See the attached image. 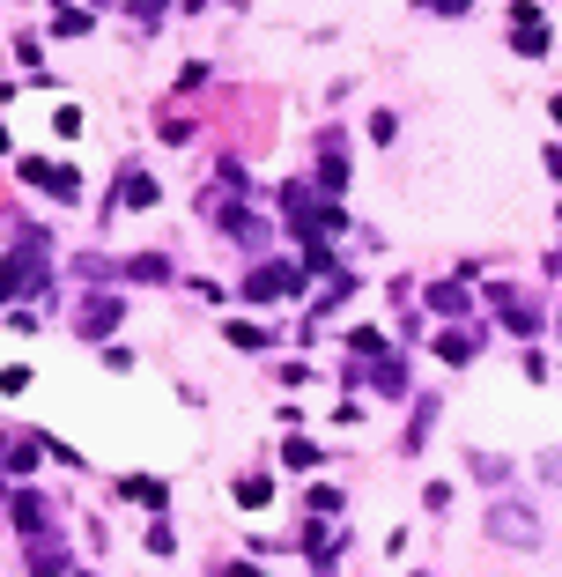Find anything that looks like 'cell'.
<instances>
[{"mask_svg":"<svg viewBox=\"0 0 562 577\" xmlns=\"http://www.w3.org/2000/svg\"><path fill=\"white\" fill-rule=\"evenodd\" d=\"M489 533H496V541H511V548H540V518L518 511V504H496L489 511Z\"/></svg>","mask_w":562,"mask_h":577,"instance_id":"1","label":"cell"},{"mask_svg":"<svg viewBox=\"0 0 562 577\" xmlns=\"http://www.w3.org/2000/svg\"><path fill=\"white\" fill-rule=\"evenodd\" d=\"M37 282H45L37 252H8V259H0V296H23V289H37Z\"/></svg>","mask_w":562,"mask_h":577,"instance_id":"2","label":"cell"},{"mask_svg":"<svg viewBox=\"0 0 562 577\" xmlns=\"http://www.w3.org/2000/svg\"><path fill=\"white\" fill-rule=\"evenodd\" d=\"M111 326H119V304H111V296H89L82 304V341H104Z\"/></svg>","mask_w":562,"mask_h":577,"instance_id":"3","label":"cell"},{"mask_svg":"<svg viewBox=\"0 0 562 577\" xmlns=\"http://www.w3.org/2000/svg\"><path fill=\"white\" fill-rule=\"evenodd\" d=\"M23 178H30V185H52L60 200H74V193H82V178H74V171H60V163H23Z\"/></svg>","mask_w":562,"mask_h":577,"instance_id":"4","label":"cell"},{"mask_svg":"<svg viewBox=\"0 0 562 577\" xmlns=\"http://www.w3.org/2000/svg\"><path fill=\"white\" fill-rule=\"evenodd\" d=\"M119 208H126V215H134V208H156V178H148V171H126V178H119Z\"/></svg>","mask_w":562,"mask_h":577,"instance_id":"5","label":"cell"},{"mask_svg":"<svg viewBox=\"0 0 562 577\" xmlns=\"http://www.w3.org/2000/svg\"><path fill=\"white\" fill-rule=\"evenodd\" d=\"M518 52H526V60H540V52H548V23H540L533 8H518V37H511Z\"/></svg>","mask_w":562,"mask_h":577,"instance_id":"6","label":"cell"},{"mask_svg":"<svg viewBox=\"0 0 562 577\" xmlns=\"http://www.w3.org/2000/svg\"><path fill=\"white\" fill-rule=\"evenodd\" d=\"M318 185H326V193H341V185H348V156H341V141L318 148Z\"/></svg>","mask_w":562,"mask_h":577,"instance_id":"7","label":"cell"},{"mask_svg":"<svg viewBox=\"0 0 562 577\" xmlns=\"http://www.w3.org/2000/svg\"><path fill=\"white\" fill-rule=\"evenodd\" d=\"M30 577H67V548L60 541H37L30 548Z\"/></svg>","mask_w":562,"mask_h":577,"instance_id":"8","label":"cell"},{"mask_svg":"<svg viewBox=\"0 0 562 577\" xmlns=\"http://www.w3.org/2000/svg\"><path fill=\"white\" fill-rule=\"evenodd\" d=\"M15 526H23V533H45V526H52V511H45V496H30V489H23V496H15Z\"/></svg>","mask_w":562,"mask_h":577,"instance_id":"9","label":"cell"},{"mask_svg":"<svg viewBox=\"0 0 562 577\" xmlns=\"http://www.w3.org/2000/svg\"><path fill=\"white\" fill-rule=\"evenodd\" d=\"M474 348H481L474 333H437V356H444V363H466V356H474Z\"/></svg>","mask_w":562,"mask_h":577,"instance_id":"10","label":"cell"},{"mask_svg":"<svg viewBox=\"0 0 562 577\" xmlns=\"http://www.w3.org/2000/svg\"><path fill=\"white\" fill-rule=\"evenodd\" d=\"M126 274H134V282H171V267H163L156 252H141V259H126Z\"/></svg>","mask_w":562,"mask_h":577,"instance_id":"11","label":"cell"},{"mask_svg":"<svg viewBox=\"0 0 562 577\" xmlns=\"http://www.w3.org/2000/svg\"><path fill=\"white\" fill-rule=\"evenodd\" d=\"M237 504H245V511H259V504H274V481H237Z\"/></svg>","mask_w":562,"mask_h":577,"instance_id":"12","label":"cell"},{"mask_svg":"<svg viewBox=\"0 0 562 577\" xmlns=\"http://www.w3.org/2000/svg\"><path fill=\"white\" fill-rule=\"evenodd\" d=\"M370 385H378V393L392 400V393H407V370H400V363H392V356H385V363H378V378H370Z\"/></svg>","mask_w":562,"mask_h":577,"instance_id":"13","label":"cell"},{"mask_svg":"<svg viewBox=\"0 0 562 577\" xmlns=\"http://www.w3.org/2000/svg\"><path fill=\"white\" fill-rule=\"evenodd\" d=\"M281 459H289V467H318V444H304V437H289V444H281Z\"/></svg>","mask_w":562,"mask_h":577,"instance_id":"14","label":"cell"},{"mask_svg":"<svg viewBox=\"0 0 562 577\" xmlns=\"http://www.w3.org/2000/svg\"><path fill=\"white\" fill-rule=\"evenodd\" d=\"M126 496H134V504H148V511H163V481H126Z\"/></svg>","mask_w":562,"mask_h":577,"instance_id":"15","label":"cell"},{"mask_svg":"<svg viewBox=\"0 0 562 577\" xmlns=\"http://www.w3.org/2000/svg\"><path fill=\"white\" fill-rule=\"evenodd\" d=\"M230 341H237V348H267V333H259L252 319H230Z\"/></svg>","mask_w":562,"mask_h":577,"instance_id":"16","label":"cell"},{"mask_svg":"<svg viewBox=\"0 0 562 577\" xmlns=\"http://www.w3.org/2000/svg\"><path fill=\"white\" fill-rule=\"evenodd\" d=\"M429 304H437V311H459L466 296H459V282H437V289H429Z\"/></svg>","mask_w":562,"mask_h":577,"instance_id":"17","label":"cell"},{"mask_svg":"<svg viewBox=\"0 0 562 577\" xmlns=\"http://www.w3.org/2000/svg\"><path fill=\"white\" fill-rule=\"evenodd\" d=\"M163 8H171V0H134V15H141L148 30H156V15H163Z\"/></svg>","mask_w":562,"mask_h":577,"instance_id":"18","label":"cell"},{"mask_svg":"<svg viewBox=\"0 0 562 577\" xmlns=\"http://www.w3.org/2000/svg\"><path fill=\"white\" fill-rule=\"evenodd\" d=\"M422 8H444V15H459V8H474V0H422Z\"/></svg>","mask_w":562,"mask_h":577,"instance_id":"19","label":"cell"},{"mask_svg":"<svg viewBox=\"0 0 562 577\" xmlns=\"http://www.w3.org/2000/svg\"><path fill=\"white\" fill-rule=\"evenodd\" d=\"M555 126H562V97H555Z\"/></svg>","mask_w":562,"mask_h":577,"instance_id":"20","label":"cell"}]
</instances>
